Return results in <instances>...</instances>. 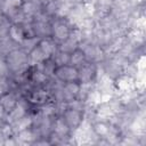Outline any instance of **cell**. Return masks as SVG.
<instances>
[{
    "instance_id": "1",
    "label": "cell",
    "mask_w": 146,
    "mask_h": 146,
    "mask_svg": "<svg viewBox=\"0 0 146 146\" xmlns=\"http://www.w3.org/2000/svg\"><path fill=\"white\" fill-rule=\"evenodd\" d=\"M6 66L8 68V74L9 75H21L24 74L27 68L30 67L29 65V57L27 52L22 49L21 47H16L11 49L7 55L3 57Z\"/></svg>"
},
{
    "instance_id": "2",
    "label": "cell",
    "mask_w": 146,
    "mask_h": 146,
    "mask_svg": "<svg viewBox=\"0 0 146 146\" xmlns=\"http://www.w3.org/2000/svg\"><path fill=\"white\" fill-rule=\"evenodd\" d=\"M72 24L66 19V17H55L51 19V35L50 38L59 44L60 42L67 40L73 31Z\"/></svg>"
},
{
    "instance_id": "3",
    "label": "cell",
    "mask_w": 146,
    "mask_h": 146,
    "mask_svg": "<svg viewBox=\"0 0 146 146\" xmlns=\"http://www.w3.org/2000/svg\"><path fill=\"white\" fill-rule=\"evenodd\" d=\"M60 116L63 117V120L65 121V123L67 124V127L70 128V130L72 131V135L86 121V112L84 111L78 110V108H73V107H70V106H66V104H65L64 110L60 113Z\"/></svg>"
},
{
    "instance_id": "4",
    "label": "cell",
    "mask_w": 146,
    "mask_h": 146,
    "mask_svg": "<svg viewBox=\"0 0 146 146\" xmlns=\"http://www.w3.org/2000/svg\"><path fill=\"white\" fill-rule=\"evenodd\" d=\"M99 73V65L92 62H86L78 67V82L81 84H94Z\"/></svg>"
},
{
    "instance_id": "5",
    "label": "cell",
    "mask_w": 146,
    "mask_h": 146,
    "mask_svg": "<svg viewBox=\"0 0 146 146\" xmlns=\"http://www.w3.org/2000/svg\"><path fill=\"white\" fill-rule=\"evenodd\" d=\"M52 78L60 83L78 81V68L71 64L56 66L52 73Z\"/></svg>"
},
{
    "instance_id": "6",
    "label": "cell",
    "mask_w": 146,
    "mask_h": 146,
    "mask_svg": "<svg viewBox=\"0 0 146 146\" xmlns=\"http://www.w3.org/2000/svg\"><path fill=\"white\" fill-rule=\"evenodd\" d=\"M86 62H87V57H86V54H84V51H83V49L81 47H78L76 49H74L70 54V62H68V64L75 66L76 68L80 67Z\"/></svg>"
},
{
    "instance_id": "7",
    "label": "cell",
    "mask_w": 146,
    "mask_h": 146,
    "mask_svg": "<svg viewBox=\"0 0 146 146\" xmlns=\"http://www.w3.org/2000/svg\"><path fill=\"white\" fill-rule=\"evenodd\" d=\"M50 59L52 60L55 66H60V65H64V64H68V62H70V54L65 52L63 50H59L57 48V50L55 51V54L51 56Z\"/></svg>"
}]
</instances>
